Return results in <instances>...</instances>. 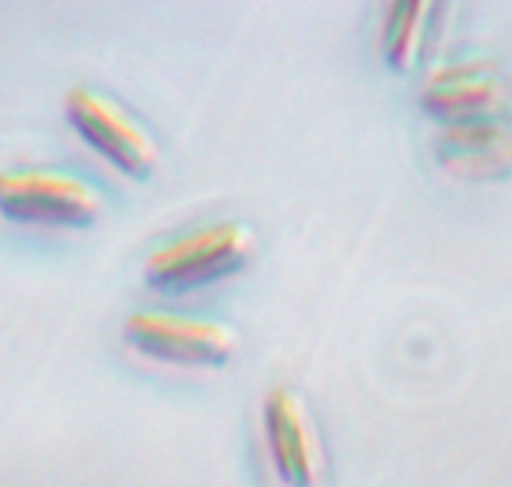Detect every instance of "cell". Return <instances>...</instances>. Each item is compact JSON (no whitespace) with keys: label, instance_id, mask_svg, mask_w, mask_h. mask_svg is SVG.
Instances as JSON below:
<instances>
[{"label":"cell","instance_id":"6da1fadb","mask_svg":"<svg viewBox=\"0 0 512 487\" xmlns=\"http://www.w3.org/2000/svg\"><path fill=\"white\" fill-rule=\"evenodd\" d=\"M254 234L239 221H216L169 241L144 264L146 287L164 297L199 292L239 274L254 254Z\"/></svg>","mask_w":512,"mask_h":487},{"label":"cell","instance_id":"7a4b0ae2","mask_svg":"<svg viewBox=\"0 0 512 487\" xmlns=\"http://www.w3.org/2000/svg\"><path fill=\"white\" fill-rule=\"evenodd\" d=\"M121 334L136 357L171 370H219L239 347L229 324L176 312H136Z\"/></svg>","mask_w":512,"mask_h":487},{"label":"cell","instance_id":"3957f363","mask_svg":"<svg viewBox=\"0 0 512 487\" xmlns=\"http://www.w3.org/2000/svg\"><path fill=\"white\" fill-rule=\"evenodd\" d=\"M101 191L78 174L16 169L0 174V216L33 229H86L101 216Z\"/></svg>","mask_w":512,"mask_h":487},{"label":"cell","instance_id":"277c9868","mask_svg":"<svg viewBox=\"0 0 512 487\" xmlns=\"http://www.w3.org/2000/svg\"><path fill=\"white\" fill-rule=\"evenodd\" d=\"M66 121L78 139L126 179H146L159 166V146L121 103L91 88L66 96Z\"/></svg>","mask_w":512,"mask_h":487},{"label":"cell","instance_id":"5b68a950","mask_svg":"<svg viewBox=\"0 0 512 487\" xmlns=\"http://www.w3.org/2000/svg\"><path fill=\"white\" fill-rule=\"evenodd\" d=\"M507 81L490 58H457L432 68L422 81L420 106L440 126L505 116Z\"/></svg>","mask_w":512,"mask_h":487},{"label":"cell","instance_id":"8992f818","mask_svg":"<svg viewBox=\"0 0 512 487\" xmlns=\"http://www.w3.org/2000/svg\"><path fill=\"white\" fill-rule=\"evenodd\" d=\"M267 460L282 487H314L322 470L319 432L307 405L289 387H272L262 402Z\"/></svg>","mask_w":512,"mask_h":487},{"label":"cell","instance_id":"52a82bcc","mask_svg":"<svg viewBox=\"0 0 512 487\" xmlns=\"http://www.w3.org/2000/svg\"><path fill=\"white\" fill-rule=\"evenodd\" d=\"M435 161L452 179L492 184L512 174V126L507 118H482L442 126L435 136Z\"/></svg>","mask_w":512,"mask_h":487},{"label":"cell","instance_id":"ba28073f","mask_svg":"<svg viewBox=\"0 0 512 487\" xmlns=\"http://www.w3.org/2000/svg\"><path fill=\"white\" fill-rule=\"evenodd\" d=\"M437 11L440 6L425 0H400L387 6L379 31V48L387 68L395 73L415 71L430 46Z\"/></svg>","mask_w":512,"mask_h":487}]
</instances>
